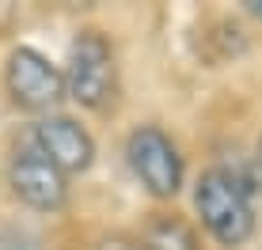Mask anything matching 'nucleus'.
I'll return each mask as SVG.
<instances>
[{
    "mask_svg": "<svg viewBox=\"0 0 262 250\" xmlns=\"http://www.w3.org/2000/svg\"><path fill=\"white\" fill-rule=\"evenodd\" d=\"M194 205L202 212V224L221 246H239L255 231V209L247 201V190L228 171H205L198 178Z\"/></svg>",
    "mask_w": 262,
    "mask_h": 250,
    "instance_id": "1",
    "label": "nucleus"
},
{
    "mask_svg": "<svg viewBox=\"0 0 262 250\" xmlns=\"http://www.w3.org/2000/svg\"><path fill=\"white\" fill-rule=\"evenodd\" d=\"M65 95H72L80 106H92V110H99L114 95V53L99 31H84L72 42Z\"/></svg>",
    "mask_w": 262,
    "mask_h": 250,
    "instance_id": "2",
    "label": "nucleus"
},
{
    "mask_svg": "<svg viewBox=\"0 0 262 250\" xmlns=\"http://www.w3.org/2000/svg\"><path fill=\"white\" fill-rule=\"evenodd\" d=\"M133 174L144 182V190L156 193V197H175L179 182H183V159H179L175 144L152 125H141L137 133H129V144H125Z\"/></svg>",
    "mask_w": 262,
    "mask_h": 250,
    "instance_id": "3",
    "label": "nucleus"
},
{
    "mask_svg": "<svg viewBox=\"0 0 262 250\" xmlns=\"http://www.w3.org/2000/svg\"><path fill=\"white\" fill-rule=\"evenodd\" d=\"M8 91L27 110H53L65 99V72L50 65L38 49L19 46L8 57Z\"/></svg>",
    "mask_w": 262,
    "mask_h": 250,
    "instance_id": "4",
    "label": "nucleus"
},
{
    "mask_svg": "<svg viewBox=\"0 0 262 250\" xmlns=\"http://www.w3.org/2000/svg\"><path fill=\"white\" fill-rule=\"evenodd\" d=\"M31 140L61 174H76V171H88V167H92L95 144H92V137H88V129H80L72 118H61V114L42 118L34 125Z\"/></svg>",
    "mask_w": 262,
    "mask_h": 250,
    "instance_id": "5",
    "label": "nucleus"
},
{
    "mask_svg": "<svg viewBox=\"0 0 262 250\" xmlns=\"http://www.w3.org/2000/svg\"><path fill=\"white\" fill-rule=\"evenodd\" d=\"M8 178H12L15 197L27 201L31 209L53 212V209H61V205H65V193H69V190H65V174H61L38 148H23L19 156L12 159Z\"/></svg>",
    "mask_w": 262,
    "mask_h": 250,
    "instance_id": "6",
    "label": "nucleus"
},
{
    "mask_svg": "<svg viewBox=\"0 0 262 250\" xmlns=\"http://www.w3.org/2000/svg\"><path fill=\"white\" fill-rule=\"evenodd\" d=\"M141 250H198V235L179 216H156L141 235Z\"/></svg>",
    "mask_w": 262,
    "mask_h": 250,
    "instance_id": "7",
    "label": "nucleus"
},
{
    "mask_svg": "<svg viewBox=\"0 0 262 250\" xmlns=\"http://www.w3.org/2000/svg\"><path fill=\"white\" fill-rule=\"evenodd\" d=\"M99 250H141V246L129 239H106V243H99Z\"/></svg>",
    "mask_w": 262,
    "mask_h": 250,
    "instance_id": "8",
    "label": "nucleus"
},
{
    "mask_svg": "<svg viewBox=\"0 0 262 250\" xmlns=\"http://www.w3.org/2000/svg\"><path fill=\"white\" fill-rule=\"evenodd\" d=\"M247 8H251V12H255V15H262V0H251Z\"/></svg>",
    "mask_w": 262,
    "mask_h": 250,
    "instance_id": "9",
    "label": "nucleus"
}]
</instances>
